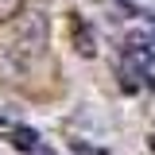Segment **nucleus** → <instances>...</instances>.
<instances>
[{
  "label": "nucleus",
  "mask_w": 155,
  "mask_h": 155,
  "mask_svg": "<svg viewBox=\"0 0 155 155\" xmlns=\"http://www.w3.org/2000/svg\"><path fill=\"white\" fill-rule=\"evenodd\" d=\"M47 43H51V23H47V16H39V12L23 16L19 27L12 31V39H8V47H4L8 70L12 74H27L39 58L47 54Z\"/></svg>",
  "instance_id": "f257e3e1"
},
{
  "label": "nucleus",
  "mask_w": 155,
  "mask_h": 155,
  "mask_svg": "<svg viewBox=\"0 0 155 155\" xmlns=\"http://www.w3.org/2000/svg\"><path fill=\"white\" fill-rule=\"evenodd\" d=\"M16 16H23V0H0V23H8Z\"/></svg>",
  "instance_id": "f03ea898"
}]
</instances>
